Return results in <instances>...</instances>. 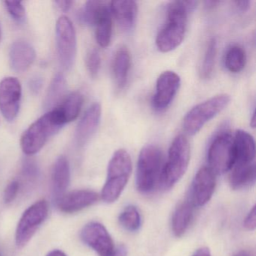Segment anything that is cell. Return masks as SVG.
Returning <instances> with one entry per match:
<instances>
[{
  "instance_id": "43",
  "label": "cell",
  "mask_w": 256,
  "mask_h": 256,
  "mask_svg": "<svg viewBox=\"0 0 256 256\" xmlns=\"http://www.w3.org/2000/svg\"><path fill=\"white\" fill-rule=\"evenodd\" d=\"M0 256H4V254H2V251H1V250H0Z\"/></svg>"
},
{
  "instance_id": "10",
  "label": "cell",
  "mask_w": 256,
  "mask_h": 256,
  "mask_svg": "<svg viewBox=\"0 0 256 256\" xmlns=\"http://www.w3.org/2000/svg\"><path fill=\"white\" fill-rule=\"evenodd\" d=\"M22 96V85L17 78H6L0 82V112L6 120L12 122L17 118Z\"/></svg>"
},
{
  "instance_id": "42",
  "label": "cell",
  "mask_w": 256,
  "mask_h": 256,
  "mask_svg": "<svg viewBox=\"0 0 256 256\" xmlns=\"http://www.w3.org/2000/svg\"><path fill=\"white\" fill-rule=\"evenodd\" d=\"M256 114H254V112L253 113L252 118V122H251V126L252 127H253L254 128V126H256Z\"/></svg>"
},
{
  "instance_id": "5",
  "label": "cell",
  "mask_w": 256,
  "mask_h": 256,
  "mask_svg": "<svg viewBox=\"0 0 256 256\" xmlns=\"http://www.w3.org/2000/svg\"><path fill=\"white\" fill-rule=\"evenodd\" d=\"M190 160V142L185 136L180 134L170 144L160 186L164 190L172 188L186 172Z\"/></svg>"
},
{
  "instance_id": "13",
  "label": "cell",
  "mask_w": 256,
  "mask_h": 256,
  "mask_svg": "<svg viewBox=\"0 0 256 256\" xmlns=\"http://www.w3.org/2000/svg\"><path fill=\"white\" fill-rule=\"evenodd\" d=\"M215 187V174L208 167L202 168L193 180L190 202L194 206H204L210 200Z\"/></svg>"
},
{
  "instance_id": "40",
  "label": "cell",
  "mask_w": 256,
  "mask_h": 256,
  "mask_svg": "<svg viewBox=\"0 0 256 256\" xmlns=\"http://www.w3.org/2000/svg\"><path fill=\"white\" fill-rule=\"evenodd\" d=\"M47 256H67L64 252L60 250H53L48 254Z\"/></svg>"
},
{
  "instance_id": "12",
  "label": "cell",
  "mask_w": 256,
  "mask_h": 256,
  "mask_svg": "<svg viewBox=\"0 0 256 256\" xmlns=\"http://www.w3.org/2000/svg\"><path fill=\"white\" fill-rule=\"evenodd\" d=\"M180 83V78L174 72L166 71L160 74L152 100V108L156 112H163L170 106Z\"/></svg>"
},
{
  "instance_id": "15",
  "label": "cell",
  "mask_w": 256,
  "mask_h": 256,
  "mask_svg": "<svg viewBox=\"0 0 256 256\" xmlns=\"http://www.w3.org/2000/svg\"><path fill=\"white\" fill-rule=\"evenodd\" d=\"M101 115L102 108L98 103H94L85 112L76 131V142L78 146L86 144L95 134L100 125Z\"/></svg>"
},
{
  "instance_id": "38",
  "label": "cell",
  "mask_w": 256,
  "mask_h": 256,
  "mask_svg": "<svg viewBox=\"0 0 256 256\" xmlns=\"http://www.w3.org/2000/svg\"><path fill=\"white\" fill-rule=\"evenodd\" d=\"M192 256H211L209 248H200L196 252L193 254Z\"/></svg>"
},
{
  "instance_id": "25",
  "label": "cell",
  "mask_w": 256,
  "mask_h": 256,
  "mask_svg": "<svg viewBox=\"0 0 256 256\" xmlns=\"http://www.w3.org/2000/svg\"><path fill=\"white\" fill-rule=\"evenodd\" d=\"M66 80L64 74L58 73L54 78L44 100V107L50 109L60 102L66 91Z\"/></svg>"
},
{
  "instance_id": "23",
  "label": "cell",
  "mask_w": 256,
  "mask_h": 256,
  "mask_svg": "<svg viewBox=\"0 0 256 256\" xmlns=\"http://www.w3.org/2000/svg\"><path fill=\"white\" fill-rule=\"evenodd\" d=\"M230 186L234 190H239L253 184L256 180V164L246 166H235L230 169Z\"/></svg>"
},
{
  "instance_id": "4",
  "label": "cell",
  "mask_w": 256,
  "mask_h": 256,
  "mask_svg": "<svg viewBox=\"0 0 256 256\" xmlns=\"http://www.w3.org/2000/svg\"><path fill=\"white\" fill-rule=\"evenodd\" d=\"M132 160L125 150H118L112 156L108 167L107 180L102 191V198L106 203L118 200L131 175Z\"/></svg>"
},
{
  "instance_id": "39",
  "label": "cell",
  "mask_w": 256,
  "mask_h": 256,
  "mask_svg": "<svg viewBox=\"0 0 256 256\" xmlns=\"http://www.w3.org/2000/svg\"><path fill=\"white\" fill-rule=\"evenodd\" d=\"M112 256H127V250L125 246H120L115 250L114 254Z\"/></svg>"
},
{
  "instance_id": "29",
  "label": "cell",
  "mask_w": 256,
  "mask_h": 256,
  "mask_svg": "<svg viewBox=\"0 0 256 256\" xmlns=\"http://www.w3.org/2000/svg\"><path fill=\"white\" fill-rule=\"evenodd\" d=\"M119 222L124 228L130 232L138 230L142 223L140 214L134 206H128L119 216Z\"/></svg>"
},
{
  "instance_id": "16",
  "label": "cell",
  "mask_w": 256,
  "mask_h": 256,
  "mask_svg": "<svg viewBox=\"0 0 256 256\" xmlns=\"http://www.w3.org/2000/svg\"><path fill=\"white\" fill-rule=\"evenodd\" d=\"M35 59V49L26 40H18L12 44L10 61L14 71L17 72L26 71L34 64Z\"/></svg>"
},
{
  "instance_id": "21",
  "label": "cell",
  "mask_w": 256,
  "mask_h": 256,
  "mask_svg": "<svg viewBox=\"0 0 256 256\" xmlns=\"http://www.w3.org/2000/svg\"><path fill=\"white\" fill-rule=\"evenodd\" d=\"M193 209L194 206L190 200L178 205L172 217V229L175 236H181L185 233L192 218Z\"/></svg>"
},
{
  "instance_id": "30",
  "label": "cell",
  "mask_w": 256,
  "mask_h": 256,
  "mask_svg": "<svg viewBox=\"0 0 256 256\" xmlns=\"http://www.w3.org/2000/svg\"><path fill=\"white\" fill-rule=\"evenodd\" d=\"M86 66L91 77L98 76L101 67V56L97 49L92 48L88 52L86 58Z\"/></svg>"
},
{
  "instance_id": "3",
  "label": "cell",
  "mask_w": 256,
  "mask_h": 256,
  "mask_svg": "<svg viewBox=\"0 0 256 256\" xmlns=\"http://www.w3.org/2000/svg\"><path fill=\"white\" fill-rule=\"evenodd\" d=\"M64 125L56 109L48 112L24 132L20 139L22 150L28 156L40 152L48 140Z\"/></svg>"
},
{
  "instance_id": "20",
  "label": "cell",
  "mask_w": 256,
  "mask_h": 256,
  "mask_svg": "<svg viewBox=\"0 0 256 256\" xmlns=\"http://www.w3.org/2000/svg\"><path fill=\"white\" fill-rule=\"evenodd\" d=\"M131 67V56L126 47L116 50L112 62V72L116 89L121 90L125 88L128 80V73Z\"/></svg>"
},
{
  "instance_id": "22",
  "label": "cell",
  "mask_w": 256,
  "mask_h": 256,
  "mask_svg": "<svg viewBox=\"0 0 256 256\" xmlns=\"http://www.w3.org/2000/svg\"><path fill=\"white\" fill-rule=\"evenodd\" d=\"M84 97L80 92H72L61 103L59 107L55 108L64 124L72 122L77 119L83 106Z\"/></svg>"
},
{
  "instance_id": "27",
  "label": "cell",
  "mask_w": 256,
  "mask_h": 256,
  "mask_svg": "<svg viewBox=\"0 0 256 256\" xmlns=\"http://www.w3.org/2000/svg\"><path fill=\"white\" fill-rule=\"evenodd\" d=\"M246 62L245 50L239 46H232L226 52L224 65L229 72L238 73L244 70Z\"/></svg>"
},
{
  "instance_id": "24",
  "label": "cell",
  "mask_w": 256,
  "mask_h": 256,
  "mask_svg": "<svg viewBox=\"0 0 256 256\" xmlns=\"http://www.w3.org/2000/svg\"><path fill=\"white\" fill-rule=\"evenodd\" d=\"M96 38L102 48H108L112 41V14L110 5L108 6L96 23Z\"/></svg>"
},
{
  "instance_id": "18",
  "label": "cell",
  "mask_w": 256,
  "mask_h": 256,
  "mask_svg": "<svg viewBox=\"0 0 256 256\" xmlns=\"http://www.w3.org/2000/svg\"><path fill=\"white\" fill-rule=\"evenodd\" d=\"M70 162L64 156H60L56 158L52 170V193L55 202L66 194L70 186Z\"/></svg>"
},
{
  "instance_id": "9",
  "label": "cell",
  "mask_w": 256,
  "mask_h": 256,
  "mask_svg": "<svg viewBox=\"0 0 256 256\" xmlns=\"http://www.w3.org/2000/svg\"><path fill=\"white\" fill-rule=\"evenodd\" d=\"M56 35L60 62L64 70H70L76 60L77 38L72 23L66 16H62L58 19Z\"/></svg>"
},
{
  "instance_id": "33",
  "label": "cell",
  "mask_w": 256,
  "mask_h": 256,
  "mask_svg": "<svg viewBox=\"0 0 256 256\" xmlns=\"http://www.w3.org/2000/svg\"><path fill=\"white\" fill-rule=\"evenodd\" d=\"M20 190V182L13 180L8 184L4 194V200L6 204H11L16 200Z\"/></svg>"
},
{
  "instance_id": "7",
  "label": "cell",
  "mask_w": 256,
  "mask_h": 256,
  "mask_svg": "<svg viewBox=\"0 0 256 256\" xmlns=\"http://www.w3.org/2000/svg\"><path fill=\"white\" fill-rule=\"evenodd\" d=\"M234 160V138L228 132H221L212 140L208 149V168L215 174H222L232 169Z\"/></svg>"
},
{
  "instance_id": "37",
  "label": "cell",
  "mask_w": 256,
  "mask_h": 256,
  "mask_svg": "<svg viewBox=\"0 0 256 256\" xmlns=\"http://www.w3.org/2000/svg\"><path fill=\"white\" fill-rule=\"evenodd\" d=\"M234 4H235L236 10L238 11L241 12H246L248 11V8H250V5H251L250 1H245V0L235 1V2H234Z\"/></svg>"
},
{
  "instance_id": "31",
  "label": "cell",
  "mask_w": 256,
  "mask_h": 256,
  "mask_svg": "<svg viewBox=\"0 0 256 256\" xmlns=\"http://www.w3.org/2000/svg\"><path fill=\"white\" fill-rule=\"evenodd\" d=\"M40 168L37 163L31 158H26L22 166L23 178L29 182H34L40 176Z\"/></svg>"
},
{
  "instance_id": "41",
  "label": "cell",
  "mask_w": 256,
  "mask_h": 256,
  "mask_svg": "<svg viewBox=\"0 0 256 256\" xmlns=\"http://www.w3.org/2000/svg\"><path fill=\"white\" fill-rule=\"evenodd\" d=\"M234 256H251L250 253L246 251H241L238 252V254H235Z\"/></svg>"
},
{
  "instance_id": "8",
  "label": "cell",
  "mask_w": 256,
  "mask_h": 256,
  "mask_svg": "<svg viewBox=\"0 0 256 256\" xmlns=\"http://www.w3.org/2000/svg\"><path fill=\"white\" fill-rule=\"evenodd\" d=\"M48 210V202L40 200L24 211L16 229V242L18 248H23L30 242L38 228L46 221Z\"/></svg>"
},
{
  "instance_id": "34",
  "label": "cell",
  "mask_w": 256,
  "mask_h": 256,
  "mask_svg": "<svg viewBox=\"0 0 256 256\" xmlns=\"http://www.w3.org/2000/svg\"><path fill=\"white\" fill-rule=\"evenodd\" d=\"M256 206H253L252 209L250 210L244 221V226L246 228L250 230H254L256 229Z\"/></svg>"
},
{
  "instance_id": "35",
  "label": "cell",
  "mask_w": 256,
  "mask_h": 256,
  "mask_svg": "<svg viewBox=\"0 0 256 256\" xmlns=\"http://www.w3.org/2000/svg\"><path fill=\"white\" fill-rule=\"evenodd\" d=\"M43 80L41 77L36 76L30 79L29 83L30 90L32 91L34 94H38L42 88Z\"/></svg>"
},
{
  "instance_id": "36",
  "label": "cell",
  "mask_w": 256,
  "mask_h": 256,
  "mask_svg": "<svg viewBox=\"0 0 256 256\" xmlns=\"http://www.w3.org/2000/svg\"><path fill=\"white\" fill-rule=\"evenodd\" d=\"M54 4L60 11L66 12L71 8L73 2L72 1H68V0H59V1H55Z\"/></svg>"
},
{
  "instance_id": "2",
  "label": "cell",
  "mask_w": 256,
  "mask_h": 256,
  "mask_svg": "<svg viewBox=\"0 0 256 256\" xmlns=\"http://www.w3.org/2000/svg\"><path fill=\"white\" fill-rule=\"evenodd\" d=\"M164 156L156 145H148L140 151L136 170V186L140 192L152 191L160 185L163 169Z\"/></svg>"
},
{
  "instance_id": "11",
  "label": "cell",
  "mask_w": 256,
  "mask_h": 256,
  "mask_svg": "<svg viewBox=\"0 0 256 256\" xmlns=\"http://www.w3.org/2000/svg\"><path fill=\"white\" fill-rule=\"evenodd\" d=\"M82 240L95 250L100 256H112L114 254V241L104 226L101 223H88L80 232Z\"/></svg>"
},
{
  "instance_id": "17",
  "label": "cell",
  "mask_w": 256,
  "mask_h": 256,
  "mask_svg": "<svg viewBox=\"0 0 256 256\" xmlns=\"http://www.w3.org/2000/svg\"><path fill=\"white\" fill-rule=\"evenodd\" d=\"M110 12L120 28L124 32L134 29L138 14L137 2L130 1H114L110 4Z\"/></svg>"
},
{
  "instance_id": "1",
  "label": "cell",
  "mask_w": 256,
  "mask_h": 256,
  "mask_svg": "<svg viewBox=\"0 0 256 256\" xmlns=\"http://www.w3.org/2000/svg\"><path fill=\"white\" fill-rule=\"evenodd\" d=\"M198 2L196 1H173L168 6L167 22L157 35V48L168 53L180 46L186 32L188 14Z\"/></svg>"
},
{
  "instance_id": "44",
  "label": "cell",
  "mask_w": 256,
  "mask_h": 256,
  "mask_svg": "<svg viewBox=\"0 0 256 256\" xmlns=\"http://www.w3.org/2000/svg\"><path fill=\"white\" fill-rule=\"evenodd\" d=\"M0 38H1V30H0Z\"/></svg>"
},
{
  "instance_id": "26",
  "label": "cell",
  "mask_w": 256,
  "mask_h": 256,
  "mask_svg": "<svg viewBox=\"0 0 256 256\" xmlns=\"http://www.w3.org/2000/svg\"><path fill=\"white\" fill-rule=\"evenodd\" d=\"M108 4L103 1H88L78 13V18L83 24L95 26L97 20Z\"/></svg>"
},
{
  "instance_id": "19",
  "label": "cell",
  "mask_w": 256,
  "mask_h": 256,
  "mask_svg": "<svg viewBox=\"0 0 256 256\" xmlns=\"http://www.w3.org/2000/svg\"><path fill=\"white\" fill-rule=\"evenodd\" d=\"M234 140L235 160L233 166H246L254 163L256 144L252 136L244 130H238L235 134Z\"/></svg>"
},
{
  "instance_id": "32",
  "label": "cell",
  "mask_w": 256,
  "mask_h": 256,
  "mask_svg": "<svg viewBox=\"0 0 256 256\" xmlns=\"http://www.w3.org/2000/svg\"><path fill=\"white\" fill-rule=\"evenodd\" d=\"M5 5L10 14L16 20H22L24 18L25 8L22 2L6 1Z\"/></svg>"
},
{
  "instance_id": "6",
  "label": "cell",
  "mask_w": 256,
  "mask_h": 256,
  "mask_svg": "<svg viewBox=\"0 0 256 256\" xmlns=\"http://www.w3.org/2000/svg\"><path fill=\"white\" fill-rule=\"evenodd\" d=\"M230 101V96L220 94L194 106L184 118V131L188 136L197 134L206 122L222 112Z\"/></svg>"
},
{
  "instance_id": "14",
  "label": "cell",
  "mask_w": 256,
  "mask_h": 256,
  "mask_svg": "<svg viewBox=\"0 0 256 256\" xmlns=\"http://www.w3.org/2000/svg\"><path fill=\"white\" fill-rule=\"evenodd\" d=\"M98 200V194L92 190H74L64 194L56 204L62 212L74 214L94 204Z\"/></svg>"
},
{
  "instance_id": "28",
  "label": "cell",
  "mask_w": 256,
  "mask_h": 256,
  "mask_svg": "<svg viewBox=\"0 0 256 256\" xmlns=\"http://www.w3.org/2000/svg\"><path fill=\"white\" fill-rule=\"evenodd\" d=\"M217 53V42L216 38H212L208 43L203 64L200 70V74L204 79H208L212 76L215 66L216 58Z\"/></svg>"
}]
</instances>
